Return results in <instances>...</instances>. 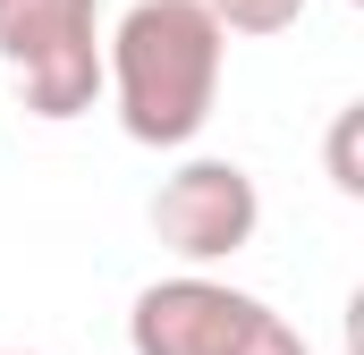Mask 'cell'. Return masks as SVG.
I'll return each instance as SVG.
<instances>
[{
	"mask_svg": "<svg viewBox=\"0 0 364 355\" xmlns=\"http://www.w3.org/2000/svg\"><path fill=\"white\" fill-rule=\"evenodd\" d=\"M220 17V34H288L305 17V0H203Z\"/></svg>",
	"mask_w": 364,
	"mask_h": 355,
	"instance_id": "obj_5",
	"label": "cell"
},
{
	"mask_svg": "<svg viewBox=\"0 0 364 355\" xmlns=\"http://www.w3.org/2000/svg\"><path fill=\"white\" fill-rule=\"evenodd\" d=\"M220 68H229V34L203 0H136L102 43V93L127 144L153 153H178L212 127Z\"/></svg>",
	"mask_w": 364,
	"mask_h": 355,
	"instance_id": "obj_1",
	"label": "cell"
},
{
	"mask_svg": "<svg viewBox=\"0 0 364 355\" xmlns=\"http://www.w3.org/2000/svg\"><path fill=\"white\" fill-rule=\"evenodd\" d=\"M0 68L34 119H85L102 102V0H0Z\"/></svg>",
	"mask_w": 364,
	"mask_h": 355,
	"instance_id": "obj_3",
	"label": "cell"
},
{
	"mask_svg": "<svg viewBox=\"0 0 364 355\" xmlns=\"http://www.w3.org/2000/svg\"><path fill=\"white\" fill-rule=\"evenodd\" d=\"M127 347L136 355H305V339L263 296H246L212 271H178V279L136 288Z\"/></svg>",
	"mask_w": 364,
	"mask_h": 355,
	"instance_id": "obj_2",
	"label": "cell"
},
{
	"mask_svg": "<svg viewBox=\"0 0 364 355\" xmlns=\"http://www.w3.org/2000/svg\"><path fill=\"white\" fill-rule=\"evenodd\" d=\"M0 355H26V347H0Z\"/></svg>",
	"mask_w": 364,
	"mask_h": 355,
	"instance_id": "obj_7",
	"label": "cell"
},
{
	"mask_svg": "<svg viewBox=\"0 0 364 355\" xmlns=\"http://www.w3.org/2000/svg\"><path fill=\"white\" fill-rule=\"evenodd\" d=\"M356 127H364V102L339 110V127H331V186L339 195H364V170H356Z\"/></svg>",
	"mask_w": 364,
	"mask_h": 355,
	"instance_id": "obj_6",
	"label": "cell"
},
{
	"mask_svg": "<svg viewBox=\"0 0 364 355\" xmlns=\"http://www.w3.org/2000/svg\"><path fill=\"white\" fill-rule=\"evenodd\" d=\"M255 229H263V195H255V178L237 170V161H212L203 153V161H178L153 186V237L195 271L246 254Z\"/></svg>",
	"mask_w": 364,
	"mask_h": 355,
	"instance_id": "obj_4",
	"label": "cell"
}]
</instances>
